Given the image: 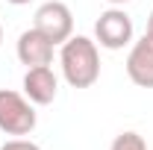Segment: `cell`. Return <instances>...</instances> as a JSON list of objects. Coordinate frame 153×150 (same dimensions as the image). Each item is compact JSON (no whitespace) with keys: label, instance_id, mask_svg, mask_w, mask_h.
<instances>
[{"label":"cell","instance_id":"obj_8","mask_svg":"<svg viewBox=\"0 0 153 150\" xmlns=\"http://www.w3.org/2000/svg\"><path fill=\"white\" fill-rule=\"evenodd\" d=\"M109 150H147V141L138 132H121V135H115Z\"/></svg>","mask_w":153,"mask_h":150},{"label":"cell","instance_id":"obj_7","mask_svg":"<svg viewBox=\"0 0 153 150\" xmlns=\"http://www.w3.org/2000/svg\"><path fill=\"white\" fill-rule=\"evenodd\" d=\"M53 47H56V44L47 36H41L36 27L24 30L18 36V59H21V65H27V68L50 65V62H53Z\"/></svg>","mask_w":153,"mask_h":150},{"label":"cell","instance_id":"obj_6","mask_svg":"<svg viewBox=\"0 0 153 150\" xmlns=\"http://www.w3.org/2000/svg\"><path fill=\"white\" fill-rule=\"evenodd\" d=\"M127 76L141 88H153V36L144 33L127 56Z\"/></svg>","mask_w":153,"mask_h":150},{"label":"cell","instance_id":"obj_3","mask_svg":"<svg viewBox=\"0 0 153 150\" xmlns=\"http://www.w3.org/2000/svg\"><path fill=\"white\" fill-rule=\"evenodd\" d=\"M33 27L41 36H47L53 44H65L74 36V15L62 0H47V3H41L36 9Z\"/></svg>","mask_w":153,"mask_h":150},{"label":"cell","instance_id":"obj_4","mask_svg":"<svg viewBox=\"0 0 153 150\" xmlns=\"http://www.w3.org/2000/svg\"><path fill=\"white\" fill-rule=\"evenodd\" d=\"M94 38L100 47L106 50H121L133 41V18L124 12V9H106L100 12V18L94 21Z\"/></svg>","mask_w":153,"mask_h":150},{"label":"cell","instance_id":"obj_12","mask_svg":"<svg viewBox=\"0 0 153 150\" xmlns=\"http://www.w3.org/2000/svg\"><path fill=\"white\" fill-rule=\"evenodd\" d=\"M106 3H112V6H121V3H127V0H106Z\"/></svg>","mask_w":153,"mask_h":150},{"label":"cell","instance_id":"obj_11","mask_svg":"<svg viewBox=\"0 0 153 150\" xmlns=\"http://www.w3.org/2000/svg\"><path fill=\"white\" fill-rule=\"evenodd\" d=\"M147 33L153 36V12H150V18H147Z\"/></svg>","mask_w":153,"mask_h":150},{"label":"cell","instance_id":"obj_5","mask_svg":"<svg viewBox=\"0 0 153 150\" xmlns=\"http://www.w3.org/2000/svg\"><path fill=\"white\" fill-rule=\"evenodd\" d=\"M24 94L36 106H50L59 94V76L50 71V65L41 68H27L24 74Z\"/></svg>","mask_w":153,"mask_h":150},{"label":"cell","instance_id":"obj_9","mask_svg":"<svg viewBox=\"0 0 153 150\" xmlns=\"http://www.w3.org/2000/svg\"><path fill=\"white\" fill-rule=\"evenodd\" d=\"M0 150H41V147L36 141H30V138H9Z\"/></svg>","mask_w":153,"mask_h":150},{"label":"cell","instance_id":"obj_1","mask_svg":"<svg viewBox=\"0 0 153 150\" xmlns=\"http://www.w3.org/2000/svg\"><path fill=\"white\" fill-rule=\"evenodd\" d=\"M62 76L71 88H88L100 79V53L97 41L85 36H71L59 50Z\"/></svg>","mask_w":153,"mask_h":150},{"label":"cell","instance_id":"obj_2","mask_svg":"<svg viewBox=\"0 0 153 150\" xmlns=\"http://www.w3.org/2000/svg\"><path fill=\"white\" fill-rule=\"evenodd\" d=\"M33 130H36V109L27 100V94L0 88V132L24 138Z\"/></svg>","mask_w":153,"mask_h":150},{"label":"cell","instance_id":"obj_13","mask_svg":"<svg viewBox=\"0 0 153 150\" xmlns=\"http://www.w3.org/2000/svg\"><path fill=\"white\" fill-rule=\"evenodd\" d=\"M0 44H3V27H0Z\"/></svg>","mask_w":153,"mask_h":150},{"label":"cell","instance_id":"obj_10","mask_svg":"<svg viewBox=\"0 0 153 150\" xmlns=\"http://www.w3.org/2000/svg\"><path fill=\"white\" fill-rule=\"evenodd\" d=\"M6 3H12V6H27V3H33V0H6Z\"/></svg>","mask_w":153,"mask_h":150}]
</instances>
